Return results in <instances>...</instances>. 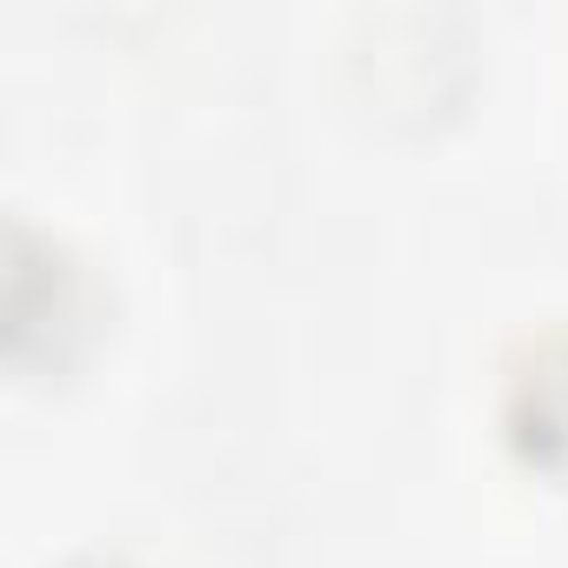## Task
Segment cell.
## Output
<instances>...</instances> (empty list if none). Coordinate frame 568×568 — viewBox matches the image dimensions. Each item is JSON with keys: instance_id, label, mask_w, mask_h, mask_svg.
I'll return each instance as SVG.
<instances>
[{"instance_id": "1", "label": "cell", "mask_w": 568, "mask_h": 568, "mask_svg": "<svg viewBox=\"0 0 568 568\" xmlns=\"http://www.w3.org/2000/svg\"><path fill=\"white\" fill-rule=\"evenodd\" d=\"M501 422H508L515 455L541 468L555 488H568V328L528 342V355L508 375Z\"/></svg>"}, {"instance_id": "2", "label": "cell", "mask_w": 568, "mask_h": 568, "mask_svg": "<svg viewBox=\"0 0 568 568\" xmlns=\"http://www.w3.org/2000/svg\"><path fill=\"white\" fill-rule=\"evenodd\" d=\"M68 568H128V561H108V555H88V561H68Z\"/></svg>"}]
</instances>
